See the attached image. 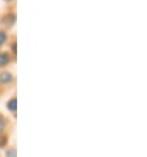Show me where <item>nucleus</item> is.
Returning <instances> with one entry per match:
<instances>
[{
  "label": "nucleus",
  "mask_w": 147,
  "mask_h": 157,
  "mask_svg": "<svg viewBox=\"0 0 147 157\" xmlns=\"http://www.w3.org/2000/svg\"><path fill=\"white\" fill-rule=\"evenodd\" d=\"M8 157H15V151H11L9 153H7Z\"/></svg>",
  "instance_id": "7ed1b4c3"
},
{
  "label": "nucleus",
  "mask_w": 147,
  "mask_h": 157,
  "mask_svg": "<svg viewBox=\"0 0 147 157\" xmlns=\"http://www.w3.org/2000/svg\"><path fill=\"white\" fill-rule=\"evenodd\" d=\"M5 61H7V56L2 54V57H0V62H5Z\"/></svg>",
  "instance_id": "f03ea898"
},
{
  "label": "nucleus",
  "mask_w": 147,
  "mask_h": 157,
  "mask_svg": "<svg viewBox=\"0 0 147 157\" xmlns=\"http://www.w3.org/2000/svg\"><path fill=\"white\" fill-rule=\"evenodd\" d=\"M4 41V34L3 33H0V44H2Z\"/></svg>",
  "instance_id": "20e7f679"
},
{
  "label": "nucleus",
  "mask_w": 147,
  "mask_h": 157,
  "mask_svg": "<svg viewBox=\"0 0 147 157\" xmlns=\"http://www.w3.org/2000/svg\"><path fill=\"white\" fill-rule=\"evenodd\" d=\"M3 123H4V121H3V119H2V116H0V128L3 127Z\"/></svg>",
  "instance_id": "39448f33"
},
{
  "label": "nucleus",
  "mask_w": 147,
  "mask_h": 157,
  "mask_svg": "<svg viewBox=\"0 0 147 157\" xmlns=\"http://www.w3.org/2000/svg\"><path fill=\"white\" fill-rule=\"evenodd\" d=\"M8 106L11 107V110H12V111H15V108H16V99H12Z\"/></svg>",
  "instance_id": "f257e3e1"
}]
</instances>
